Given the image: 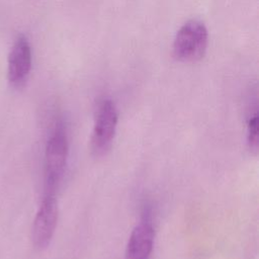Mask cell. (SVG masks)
I'll use <instances>...</instances> for the list:
<instances>
[{
	"label": "cell",
	"mask_w": 259,
	"mask_h": 259,
	"mask_svg": "<svg viewBox=\"0 0 259 259\" xmlns=\"http://www.w3.org/2000/svg\"><path fill=\"white\" fill-rule=\"evenodd\" d=\"M154 246V229L149 218H144L131 233L124 259H149Z\"/></svg>",
	"instance_id": "cell-6"
},
{
	"label": "cell",
	"mask_w": 259,
	"mask_h": 259,
	"mask_svg": "<svg viewBox=\"0 0 259 259\" xmlns=\"http://www.w3.org/2000/svg\"><path fill=\"white\" fill-rule=\"evenodd\" d=\"M31 69V49L27 38L20 34L8 56V81L14 88L25 85Z\"/></svg>",
	"instance_id": "cell-5"
},
{
	"label": "cell",
	"mask_w": 259,
	"mask_h": 259,
	"mask_svg": "<svg viewBox=\"0 0 259 259\" xmlns=\"http://www.w3.org/2000/svg\"><path fill=\"white\" fill-rule=\"evenodd\" d=\"M69 152V143L63 122L53 128L45 150V194H56L63 178Z\"/></svg>",
	"instance_id": "cell-1"
},
{
	"label": "cell",
	"mask_w": 259,
	"mask_h": 259,
	"mask_svg": "<svg viewBox=\"0 0 259 259\" xmlns=\"http://www.w3.org/2000/svg\"><path fill=\"white\" fill-rule=\"evenodd\" d=\"M117 125V110L110 99L102 100L96 111L91 136V151L99 157L111 147Z\"/></svg>",
	"instance_id": "cell-3"
},
{
	"label": "cell",
	"mask_w": 259,
	"mask_h": 259,
	"mask_svg": "<svg viewBox=\"0 0 259 259\" xmlns=\"http://www.w3.org/2000/svg\"><path fill=\"white\" fill-rule=\"evenodd\" d=\"M247 140L251 151H258V114L254 111L253 114L249 116L247 125Z\"/></svg>",
	"instance_id": "cell-7"
},
{
	"label": "cell",
	"mask_w": 259,
	"mask_h": 259,
	"mask_svg": "<svg viewBox=\"0 0 259 259\" xmlns=\"http://www.w3.org/2000/svg\"><path fill=\"white\" fill-rule=\"evenodd\" d=\"M59 208L56 194H45L31 228V241L35 249H46L55 234Z\"/></svg>",
	"instance_id": "cell-4"
},
{
	"label": "cell",
	"mask_w": 259,
	"mask_h": 259,
	"mask_svg": "<svg viewBox=\"0 0 259 259\" xmlns=\"http://www.w3.org/2000/svg\"><path fill=\"white\" fill-rule=\"evenodd\" d=\"M208 33L205 25L198 20H190L177 31L173 42V55L184 63L200 60L206 51Z\"/></svg>",
	"instance_id": "cell-2"
}]
</instances>
